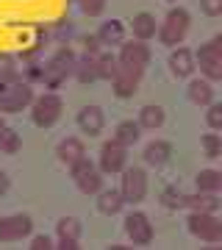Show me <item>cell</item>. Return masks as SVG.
<instances>
[{
	"mask_svg": "<svg viewBox=\"0 0 222 250\" xmlns=\"http://www.w3.org/2000/svg\"><path fill=\"white\" fill-rule=\"evenodd\" d=\"M75 62H78V53L72 50L70 45H59L50 59L42 62V86L47 92H56L61 89V83L67 78H72V70H75Z\"/></svg>",
	"mask_w": 222,
	"mask_h": 250,
	"instance_id": "cell-1",
	"label": "cell"
},
{
	"mask_svg": "<svg viewBox=\"0 0 222 250\" xmlns=\"http://www.w3.org/2000/svg\"><path fill=\"white\" fill-rule=\"evenodd\" d=\"M189 28H192V14H189V9H183V6H172V9L167 11L164 22L159 25L156 36H159L161 45L178 47V45H183Z\"/></svg>",
	"mask_w": 222,
	"mask_h": 250,
	"instance_id": "cell-2",
	"label": "cell"
},
{
	"mask_svg": "<svg viewBox=\"0 0 222 250\" xmlns=\"http://www.w3.org/2000/svg\"><path fill=\"white\" fill-rule=\"evenodd\" d=\"M34 86L28 81H0V114H20L34 103Z\"/></svg>",
	"mask_w": 222,
	"mask_h": 250,
	"instance_id": "cell-3",
	"label": "cell"
},
{
	"mask_svg": "<svg viewBox=\"0 0 222 250\" xmlns=\"http://www.w3.org/2000/svg\"><path fill=\"white\" fill-rule=\"evenodd\" d=\"M195 70H200V75L211 83L222 81V34L200 45V50L195 53Z\"/></svg>",
	"mask_w": 222,
	"mask_h": 250,
	"instance_id": "cell-4",
	"label": "cell"
},
{
	"mask_svg": "<svg viewBox=\"0 0 222 250\" xmlns=\"http://www.w3.org/2000/svg\"><path fill=\"white\" fill-rule=\"evenodd\" d=\"M28 108H31V123L36 128H53L64 114V100L59 98V92H42Z\"/></svg>",
	"mask_w": 222,
	"mask_h": 250,
	"instance_id": "cell-5",
	"label": "cell"
},
{
	"mask_svg": "<svg viewBox=\"0 0 222 250\" xmlns=\"http://www.w3.org/2000/svg\"><path fill=\"white\" fill-rule=\"evenodd\" d=\"M150 47L147 42H139V39H131V42H122L120 45V53H117V64L122 70L133 72V75H144V70L150 67Z\"/></svg>",
	"mask_w": 222,
	"mask_h": 250,
	"instance_id": "cell-6",
	"label": "cell"
},
{
	"mask_svg": "<svg viewBox=\"0 0 222 250\" xmlns=\"http://www.w3.org/2000/svg\"><path fill=\"white\" fill-rule=\"evenodd\" d=\"M186 228H189V233L200 242H208V245H220L222 242V223H220L217 214H208V211H189Z\"/></svg>",
	"mask_w": 222,
	"mask_h": 250,
	"instance_id": "cell-7",
	"label": "cell"
},
{
	"mask_svg": "<svg viewBox=\"0 0 222 250\" xmlns=\"http://www.w3.org/2000/svg\"><path fill=\"white\" fill-rule=\"evenodd\" d=\"M70 175L83 195H98L100 189H103V172L98 170V164L89 159V156H83V159H78L72 164Z\"/></svg>",
	"mask_w": 222,
	"mask_h": 250,
	"instance_id": "cell-8",
	"label": "cell"
},
{
	"mask_svg": "<svg viewBox=\"0 0 222 250\" xmlns=\"http://www.w3.org/2000/svg\"><path fill=\"white\" fill-rule=\"evenodd\" d=\"M122 181H120V195H122L125 203H142L144 197H147V172L144 167H125L122 172Z\"/></svg>",
	"mask_w": 222,
	"mask_h": 250,
	"instance_id": "cell-9",
	"label": "cell"
},
{
	"mask_svg": "<svg viewBox=\"0 0 222 250\" xmlns=\"http://www.w3.org/2000/svg\"><path fill=\"white\" fill-rule=\"evenodd\" d=\"M125 167H128V147H122V145L114 142V139L103 142L100 156H98V170L103 172V175H120Z\"/></svg>",
	"mask_w": 222,
	"mask_h": 250,
	"instance_id": "cell-10",
	"label": "cell"
},
{
	"mask_svg": "<svg viewBox=\"0 0 222 250\" xmlns=\"http://www.w3.org/2000/svg\"><path fill=\"white\" fill-rule=\"evenodd\" d=\"M34 233V220L28 214L0 217V242H22Z\"/></svg>",
	"mask_w": 222,
	"mask_h": 250,
	"instance_id": "cell-11",
	"label": "cell"
},
{
	"mask_svg": "<svg viewBox=\"0 0 222 250\" xmlns=\"http://www.w3.org/2000/svg\"><path fill=\"white\" fill-rule=\"evenodd\" d=\"M125 233H128V239H131L133 245H139V248L150 245L153 236H156L150 217L144 214V211H131V214L125 217Z\"/></svg>",
	"mask_w": 222,
	"mask_h": 250,
	"instance_id": "cell-12",
	"label": "cell"
},
{
	"mask_svg": "<svg viewBox=\"0 0 222 250\" xmlns=\"http://www.w3.org/2000/svg\"><path fill=\"white\" fill-rule=\"evenodd\" d=\"M81 220L78 217H61L59 223H56V236H59V242H56V248L59 250H78V239H81Z\"/></svg>",
	"mask_w": 222,
	"mask_h": 250,
	"instance_id": "cell-13",
	"label": "cell"
},
{
	"mask_svg": "<svg viewBox=\"0 0 222 250\" xmlns=\"http://www.w3.org/2000/svg\"><path fill=\"white\" fill-rule=\"evenodd\" d=\"M75 123H78L81 134L86 136H100L103 134V128H106V114H103V108L100 106H83L78 111V117H75Z\"/></svg>",
	"mask_w": 222,
	"mask_h": 250,
	"instance_id": "cell-14",
	"label": "cell"
},
{
	"mask_svg": "<svg viewBox=\"0 0 222 250\" xmlns=\"http://www.w3.org/2000/svg\"><path fill=\"white\" fill-rule=\"evenodd\" d=\"M169 72L175 78H192L195 75V53L189 47H172L169 53Z\"/></svg>",
	"mask_w": 222,
	"mask_h": 250,
	"instance_id": "cell-15",
	"label": "cell"
},
{
	"mask_svg": "<svg viewBox=\"0 0 222 250\" xmlns=\"http://www.w3.org/2000/svg\"><path fill=\"white\" fill-rule=\"evenodd\" d=\"M142 159L147 167H164L169 159H172V145L167 142V139H153V142L144 145V150H142Z\"/></svg>",
	"mask_w": 222,
	"mask_h": 250,
	"instance_id": "cell-16",
	"label": "cell"
},
{
	"mask_svg": "<svg viewBox=\"0 0 222 250\" xmlns=\"http://www.w3.org/2000/svg\"><path fill=\"white\" fill-rule=\"evenodd\" d=\"M186 98L195 103V106H208V103H214L217 100V89H214V83L211 81H205L203 75L200 78H192L189 81V86H186Z\"/></svg>",
	"mask_w": 222,
	"mask_h": 250,
	"instance_id": "cell-17",
	"label": "cell"
},
{
	"mask_svg": "<svg viewBox=\"0 0 222 250\" xmlns=\"http://www.w3.org/2000/svg\"><path fill=\"white\" fill-rule=\"evenodd\" d=\"M139 83H142V75H133V72H128V70H117V75L111 78V89H114V95L120 100H128V98H133L136 92H139Z\"/></svg>",
	"mask_w": 222,
	"mask_h": 250,
	"instance_id": "cell-18",
	"label": "cell"
},
{
	"mask_svg": "<svg viewBox=\"0 0 222 250\" xmlns=\"http://www.w3.org/2000/svg\"><path fill=\"white\" fill-rule=\"evenodd\" d=\"M56 156H59V161H61L64 167H72L78 159L86 156V145L81 142L78 136H64L61 142H59V147H56Z\"/></svg>",
	"mask_w": 222,
	"mask_h": 250,
	"instance_id": "cell-19",
	"label": "cell"
},
{
	"mask_svg": "<svg viewBox=\"0 0 222 250\" xmlns=\"http://www.w3.org/2000/svg\"><path fill=\"white\" fill-rule=\"evenodd\" d=\"M220 195H211V192H195V195H183V208L189 211H208V214H217L220 211Z\"/></svg>",
	"mask_w": 222,
	"mask_h": 250,
	"instance_id": "cell-20",
	"label": "cell"
},
{
	"mask_svg": "<svg viewBox=\"0 0 222 250\" xmlns=\"http://www.w3.org/2000/svg\"><path fill=\"white\" fill-rule=\"evenodd\" d=\"M131 31H133V39L150 42L153 36H156V31H159V22H156V17H153L150 11H139L131 20Z\"/></svg>",
	"mask_w": 222,
	"mask_h": 250,
	"instance_id": "cell-21",
	"label": "cell"
},
{
	"mask_svg": "<svg viewBox=\"0 0 222 250\" xmlns=\"http://www.w3.org/2000/svg\"><path fill=\"white\" fill-rule=\"evenodd\" d=\"M98 39L103 47H114V45H122L125 42V22L122 20H106V22H100L98 28Z\"/></svg>",
	"mask_w": 222,
	"mask_h": 250,
	"instance_id": "cell-22",
	"label": "cell"
},
{
	"mask_svg": "<svg viewBox=\"0 0 222 250\" xmlns=\"http://www.w3.org/2000/svg\"><path fill=\"white\" fill-rule=\"evenodd\" d=\"M111 139L120 142L122 147H133V145L142 139V125L136 123V120H122V123H117Z\"/></svg>",
	"mask_w": 222,
	"mask_h": 250,
	"instance_id": "cell-23",
	"label": "cell"
},
{
	"mask_svg": "<svg viewBox=\"0 0 222 250\" xmlns=\"http://www.w3.org/2000/svg\"><path fill=\"white\" fill-rule=\"evenodd\" d=\"M125 208V200L120 195V189H100L98 192V211L106 217H114Z\"/></svg>",
	"mask_w": 222,
	"mask_h": 250,
	"instance_id": "cell-24",
	"label": "cell"
},
{
	"mask_svg": "<svg viewBox=\"0 0 222 250\" xmlns=\"http://www.w3.org/2000/svg\"><path fill=\"white\" fill-rule=\"evenodd\" d=\"M167 114H164V108L159 103H147V106L139 108V120L136 123L142 125V131H159L161 125H164Z\"/></svg>",
	"mask_w": 222,
	"mask_h": 250,
	"instance_id": "cell-25",
	"label": "cell"
},
{
	"mask_svg": "<svg viewBox=\"0 0 222 250\" xmlns=\"http://www.w3.org/2000/svg\"><path fill=\"white\" fill-rule=\"evenodd\" d=\"M72 78L78 83H95L98 81V64H95V56L81 53L78 62H75V70H72Z\"/></svg>",
	"mask_w": 222,
	"mask_h": 250,
	"instance_id": "cell-26",
	"label": "cell"
},
{
	"mask_svg": "<svg viewBox=\"0 0 222 250\" xmlns=\"http://www.w3.org/2000/svg\"><path fill=\"white\" fill-rule=\"evenodd\" d=\"M195 187L197 192H211V195H220L222 192V172L208 167V170H200L195 175Z\"/></svg>",
	"mask_w": 222,
	"mask_h": 250,
	"instance_id": "cell-27",
	"label": "cell"
},
{
	"mask_svg": "<svg viewBox=\"0 0 222 250\" xmlns=\"http://www.w3.org/2000/svg\"><path fill=\"white\" fill-rule=\"evenodd\" d=\"M95 64H98V81H111L120 70V64H117V56L108 53V50H100L95 56Z\"/></svg>",
	"mask_w": 222,
	"mask_h": 250,
	"instance_id": "cell-28",
	"label": "cell"
},
{
	"mask_svg": "<svg viewBox=\"0 0 222 250\" xmlns=\"http://www.w3.org/2000/svg\"><path fill=\"white\" fill-rule=\"evenodd\" d=\"M20 147H22V139H20L17 131L9 125H0V150L14 156V153H20Z\"/></svg>",
	"mask_w": 222,
	"mask_h": 250,
	"instance_id": "cell-29",
	"label": "cell"
},
{
	"mask_svg": "<svg viewBox=\"0 0 222 250\" xmlns=\"http://www.w3.org/2000/svg\"><path fill=\"white\" fill-rule=\"evenodd\" d=\"M161 206L164 208H169V211H178V208H183V192L172 184V187H164L161 189Z\"/></svg>",
	"mask_w": 222,
	"mask_h": 250,
	"instance_id": "cell-30",
	"label": "cell"
},
{
	"mask_svg": "<svg viewBox=\"0 0 222 250\" xmlns=\"http://www.w3.org/2000/svg\"><path fill=\"white\" fill-rule=\"evenodd\" d=\"M200 145H203V150L208 159H220L222 156V136L214 131V134H205L203 139H200Z\"/></svg>",
	"mask_w": 222,
	"mask_h": 250,
	"instance_id": "cell-31",
	"label": "cell"
},
{
	"mask_svg": "<svg viewBox=\"0 0 222 250\" xmlns=\"http://www.w3.org/2000/svg\"><path fill=\"white\" fill-rule=\"evenodd\" d=\"M205 108H208V111H205V123H208V128L220 134V131H222V103L214 100V103H208Z\"/></svg>",
	"mask_w": 222,
	"mask_h": 250,
	"instance_id": "cell-32",
	"label": "cell"
},
{
	"mask_svg": "<svg viewBox=\"0 0 222 250\" xmlns=\"http://www.w3.org/2000/svg\"><path fill=\"white\" fill-rule=\"evenodd\" d=\"M72 31H75V28H72V22H70V20H59V22H56V25L50 28V36H53L56 42H61V45H67V39L72 36Z\"/></svg>",
	"mask_w": 222,
	"mask_h": 250,
	"instance_id": "cell-33",
	"label": "cell"
},
{
	"mask_svg": "<svg viewBox=\"0 0 222 250\" xmlns=\"http://www.w3.org/2000/svg\"><path fill=\"white\" fill-rule=\"evenodd\" d=\"M106 3L108 0H81V11H83L86 17H100V14L106 11Z\"/></svg>",
	"mask_w": 222,
	"mask_h": 250,
	"instance_id": "cell-34",
	"label": "cell"
},
{
	"mask_svg": "<svg viewBox=\"0 0 222 250\" xmlns=\"http://www.w3.org/2000/svg\"><path fill=\"white\" fill-rule=\"evenodd\" d=\"M81 45H83V53H89V56H98L100 50H103V45H100L98 34H86V36H81Z\"/></svg>",
	"mask_w": 222,
	"mask_h": 250,
	"instance_id": "cell-35",
	"label": "cell"
},
{
	"mask_svg": "<svg viewBox=\"0 0 222 250\" xmlns=\"http://www.w3.org/2000/svg\"><path fill=\"white\" fill-rule=\"evenodd\" d=\"M31 250H53V239L47 236V233H36V236H31V245H28Z\"/></svg>",
	"mask_w": 222,
	"mask_h": 250,
	"instance_id": "cell-36",
	"label": "cell"
},
{
	"mask_svg": "<svg viewBox=\"0 0 222 250\" xmlns=\"http://www.w3.org/2000/svg\"><path fill=\"white\" fill-rule=\"evenodd\" d=\"M200 11L205 17H220L222 14V0H200Z\"/></svg>",
	"mask_w": 222,
	"mask_h": 250,
	"instance_id": "cell-37",
	"label": "cell"
},
{
	"mask_svg": "<svg viewBox=\"0 0 222 250\" xmlns=\"http://www.w3.org/2000/svg\"><path fill=\"white\" fill-rule=\"evenodd\" d=\"M9 189H11V178H9V172H3V170H0V197L6 195Z\"/></svg>",
	"mask_w": 222,
	"mask_h": 250,
	"instance_id": "cell-38",
	"label": "cell"
},
{
	"mask_svg": "<svg viewBox=\"0 0 222 250\" xmlns=\"http://www.w3.org/2000/svg\"><path fill=\"white\" fill-rule=\"evenodd\" d=\"M9 67H17L14 59H11L9 53H0V70H9Z\"/></svg>",
	"mask_w": 222,
	"mask_h": 250,
	"instance_id": "cell-39",
	"label": "cell"
},
{
	"mask_svg": "<svg viewBox=\"0 0 222 250\" xmlns=\"http://www.w3.org/2000/svg\"><path fill=\"white\" fill-rule=\"evenodd\" d=\"M0 125H6V123H3V114H0Z\"/></svg>",
	"mask_w": 222,
	"mask_h": 250,
	"instance_id": "cell-40",
	"label": "cell"
}]
</instances>
